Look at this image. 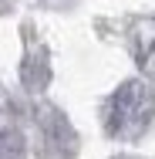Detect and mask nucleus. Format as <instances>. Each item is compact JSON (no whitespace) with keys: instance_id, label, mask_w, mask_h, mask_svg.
<instances>
[{"instance_id":"obj_1","label":"nucleus","mask_w":155,"mask_h":159,"mask_svg":"<svg viewBox=\"0 0 155 159\" xmlns=\"http://www.w3.org/2000/svg\"><path fill=\"white\" fill-rule=\"evenodd\" d=\"M152 122H155V92L142 78L122 81L115 88V95L105 102V129H108V135H115L122 142L142 139Z\"/></svg>"},{"instance_id":"obj_2","label":"nucleus","mask_w":155,"mask_h":159,"mask_svg":"<svg viewBox=\"0 0 155 159\" xmlns=\"http://www.w3.org/2000/svg\"><path fill=\"white\" fill-rule=\"evenodd\" d=\"M34 122H37V152H41V159H71L78 152V135H74V129L64 119L61 108L44 105V108H37Z\"/></svg>"},{"instance_id":"obj_3","label":"nucleus","mask_w":155,"mask_h":159,"mask_svg":"<svg viewBox=\"0 0 155 159\" xmlns=\"http://www.w3.org/2000/svg\"><path fill=\"white\" fill-rule=\"evenodd\" d=\"M128 41H131V54H135V64L142 68V75L155 78V17L135 20L128 31Z\"/></svg>"},{"instance_id":"obj_4","label":"nucleus","mask_w":155,"mask_h":159,"mask_svg":"<svg viewBox=\"0 0 155 159\" xmlns=\"http://www.w3.org/2000/svg\"><path fill=\"white\" fill-rule=\"evenodd\" d=\"M20 81L27 92H44L47 81H51V64H47V51L44 48H34L27 51V58L20 64Z\"/></svg>"},{"instance_id":"obj_5","label":"nucleus","mask_w":155,"mask_h":159,"mask_svg":"<svg viewBox=\"0 0 155 159\" xmlns=\"http://www.w3.org/2000/svg\"><path fill=\"white\" fill-rule=\"evenodd\" d=\"M27 156V139L17 125L0 129V159H24Z\"/></svg>"},{"instance_id":"obj_6","label":"nucleus","mask_w":155,"mask_h":159,"mask_svg":"<svg viewBox=\"0 0 155 159\" xmlns=\"http://www.w3.org/2000/svg\"><path fill=\"white\" fill-rule=\"evenodd\" d=\"M115 159H131V156H115Z\"/></svg>"}]
</instances>
